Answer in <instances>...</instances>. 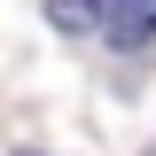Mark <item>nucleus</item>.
Segmentation results:
<instances>
[{
    "label": "nucleus",
    "mask_w": 156,
    "mask_h": 156,
    "mask_svg": "<svg viewBox=\"0 0 156 156\" xmlns=\"http://www.w3.org/2000/svg\"><path fill=\"white\" fill-rule=\"evenodd\" d=\"M109 47H140V39L156 31V0H109Z\"/></svg>",
    "instance_id": "1"
},
{
    "label": "nucleus",
    "mask_w": 156,
    "mask_h": 156,
    "mask_svg": "<svg viewBox=\"0 0 156 156\" xmlns=\"http://www.w3.org/2000/svg\"><path fill=\"white\" fill-rule=\"evenodd\" d=\"M47 16L62 31H86V23H109V0H47Z\"/></svg>",
    "instance_id": "2"
},
{
    "label": "nucleus",
    "mask_w": 156,
    "mask_h": 156,
    "mask_svg": "<svg viewBox=\"0 0 156 156\" xmlns=\"http://www.w3.org/2000/svg\"><path fill=\"white\" fill-rule=\"evenodd\" d=\"M16 156H39V148H16Z\"/></svg>",
    "instance_id": "3"
}]
</instances>
